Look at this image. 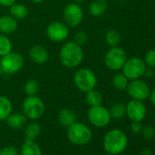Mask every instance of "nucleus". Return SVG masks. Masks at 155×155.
<instances>
[{
	"mask_svg": "<svg viewBox=\"0 0 155 155\" xmlns=\"http://www.w3.org/2000/svg\"><path fill=\"white\" fill-rule=\"evenodd\" d=\"M59 61L62 66L67 68H74L80 66L84 58V51L82 46L76 42L68 41L60 48Z\"/></svg>",
	"mask_w": 155,
	"mask_h": 155,
	"instance_id": "f257e3e1",
	"label": "nucleus"
},
{
	"mask_svg": "<svg viewBox=\"0 0 155 155\" xmlns=\"http://www.w3.org/2000/svg\"><path fill=\"white\" fill-rule=\"evenodd\" d=\"M128 146V137L120 129L109 130L103 138V148L109 154H120Z\"/></svg>",
	"mask_w": 155,
	"mask_h": 155,
	"instance_id": "f03ea898",
	"label": "nucleus"
},
{
	"mask_svg": "<svg viewBox=\"0 0 155 155\" xmlns=\"http://www.w3.org/2000/svg\"><path fill=\"white\" fill-rule=\"evenodd\" d=\"M67 137L72 144L77 146H84L91 140L92 131L85 123L76 121L68 127Z\"/></svg>",
	"mask_w": 155,
	"mask_h": 155,
	"instance_id": "7ed1b4c3",
	"label": "nucleus"
},
{
	"mask_svg": "<svg viewBox=\"0 0 155 155\" xmlns=\"http://www.w3.org/2000/svg\"><path fill=\"white\" fill-rule=\"evenodd\" d=\"M73 81L78 90L86 93L96 88L98 79L94 71L91 69L88 68H80L76 70L73 76Z\"/></svg>",
	"mask_w": 155,
	"mask_h": 155,
	"instance_id": "20e7f679",
	"label": "nucleus"
},
{
	"mask_svg": "<svg viewBox=\"0 0 155 155\" xmlns=\"http://www.w3.org/2000/svg\"><path fill=\"white\" fill-rule=\"evenodd\" d=\"M45 110L46 107L44 101L37 95L28 96L22 103V111L28 120H39L44 115Z\"/></svg>",
	"mask_w": 155,
	"mask_h": 155,
	"instance_id": "39448f33",
	"label": "nucleus"
},
{
	"mask_svg": "<svg viewBox=\"0 0 155 155\" xmlns=\"http://www.w3.org/2000/svg\"><path fill=\"white\" fill-rule=\"evenodd\" d=\"M127 54L125 50L119 47H111L104 57V63L106 67L112 71H119L122 68L127 60Z\"/></svg>",
	"mask_w": 155,
	"mask_h": 155,
	"instance_id": "423d86ee",
	"label": "nucleus"
},
{
	"mask_svg": "<svg viewBox=\"0 0 155 155\" xmlns=\"http://www.w3.org/2000/svg\"><path fill=\"white\" fill-rule=\"evenodd\" d=\"M24 62L23 56L13 50L1 57L0 59V65H1L3 73L8 75H13L20 71L24 66Z\"/></svg>",
	"mask_w": 155,
	"mask_h": 155,
	"instance_id": "0eeeda50",
	"label": "nucleus"
},
{
	"mask_svg": "<svg viewBox=\"0 0 155 155\" xmlns=\"http://www.w3.org/2000/svg\"><path fill=\"white\" fill-rule=\"evenodd\" d=\"M84 18V12L80 4L68 3L63 9V22L68 28L80 26Z\"/></svg>",
	"mask_w": 155,
	"mask_h": 155,
	"instance_id": "6e6552de",
	"label": "nucleus"
},
{
	"mask_svg": "<svg viewBox=\"0 0 155 155\" xmlns=\"http://www.w3.org/2000/svg\"><path fill=\"white\" fill-rule=\"evenodd\" d=\"M146 68L147 67L142 58L138 57H132L127 58L121 70L122 73L129 79V81H132L140 79L142 76H144Z\"/></svg>",
	"mask_w": 155,
	"mask_h": 155,
	"instance_id": "1a4fd4ad",
	"label": "nucleus"
},
{
	"mask_svg": "<svg viewBox=\"0 0 155 155\" xmlns=\"http://www.w3.org/2000/svg\"><path fill=\"white\" fill-rule=\"evenodd\" d=\"M87 118L89 121L97 128H104L108 126L111 120L109 109L102 105L90 107L87 112Z\"/></svg>",
	"mask_w": 155,
	"mask_h": 155,
	"instance_id": "9d476101",
	"label": "nucleus"
},
{
	"mask_svg": "<svg viewBox=\"0 0 155 155\" xmlns=\"http://www.w3.org/2000/svg\"><path fill=\"white\" fill-rule=\"evenodd\" d=\"M126 91L132 100H137L140 101H144L149 99L150 93L149 85L140 79L130 81Z\"/></svg>",
	"mask_w": 155,
	"mask_h": 155,
	"instance_id": "9b49d317",
	"label": "nucleus"
},
{
	"mask_svg": "<svg viewBox=\"0 0 155 155\" xmlns=\"http://www.w3.org/2000/svg\"><path fill=\"white\" fill-rule=\"evenodd\" d=\"M47 37L49 40L59 43L65 41L69 35V28L61 21H54L48 24L46 29Z\"/></svg>",
	"mask_w": 155,
	"mask_h": 155,
	"instance_id": "f8f14e48",
	"label": "nucleus"
},
{
	"mask_svg": "<svg viewBox=\"0 0 155 155\" xmlns=\"http://www.w3.org/2000/svg\"><path fill=\"white\" fill-rule=\"evenodd\" d=\"M147 113V109L143 101L132 100L126 104V115L132 121H141L144 120Z\"/></svg>",
	"mask_w": 155,
	"mask_h": 155,
	"instance_id": "ddd939ff",
	"label": "nucleus"
},
{
	"mask_svg": "<svg viewBox=\"0 0 155 155\" xmlns=\"http://www.w3.org/2000/svg\"><path fill=\"white\" fill-rule=\"evenodd\" d=\"M29 58L30 59L38 65H42L48 62L49 58V54L48 49L41 45H35L29 49Z\"/></svg>",
	"mask_w": 155,
	"mask_h": 155,
	"instance_id": "4468645a",
	"label": "nucleus"
},
{
	"mask_svg": "<svg viewBox=\"0 0 155 155\" xmlns=\"http://www.w3.org/2000/svg\"><path fill=\"white\" fill-rule=\"evenodd\" d=\"M18 27V20L12 16L4 15L0 17V33L4 35H11L17 31Z\"/></svg>",
	"mask_w": 155,
	"mask_h": 155,
	"instance_id": "2eb2a0df",
	"label": "nucleus"
},
{
	"mask_svg": "<svg viewBox=\"0 0 155 155\" xmlns=\"http://www.w3.org/2000/svg\"><path fill=\"white\" fill-rule=\"evenodd\" d=\"M7 124L13 130L24 129L28 123V118L20 112H11V114L6 120Z\"/></svg>",
	"mask_w": 155,
	"mask_h": 155,
	"instance_id": "dca6fc26",
	"label": "nucleus"
},
{
	"mask_svg": "<svg viewBox=\"0 0 155 155\" xmlns=\"http://www.w3.org/2000/svg\"><path fill=\"white\" fill-rule=\"evenodd\" d=\"M107 0H92L89 5V13L94 18H99L107 11Z\"/></svg>",
	"mask_w": 155,
	"mask_h": 155,
	"instance_id": "f3484780",
	"label": "nucleus"
},
{
	"mask_svg": "<svg viewBox=\"0 0 155 155\" xmlns=\"http://www.w3.org/2000/svg\"><path fill=\"white\" fill-rule=\"evenodd\" d=\"M58 121L65 127H68L74 122L77 121V115L76 113L68 108H63L61 109L58 113Z\"/></svg>",
	"mask_w": 155,
	"mask_h": 155,
	"instance_id": "a211bd4d",
	"label": "nucleus"
},
{
	"mask_svg": "<svg viewBox=\"0 0 155 155\" xmlns=\"http://www.w3.org/2000/svg\"><path fill=\"white\" fill-rule=\"evenodd\" d=\"M9 13L17 20H23L28 16V8L26 5L21 3H14L9 7Z\"/></svg>",
	"mask_w": 155,
	"mask_h": 155,
	"instance_id": "6ab92c4d",
	"label": "nucleus"
},
{
	"mask_svg": "<svg viewBox=\"0 0 155 155\" xmlns=\"http://www.w3.org/2000/svg\"><path fill=\"white\" fill-rule=\"evenodd\" d=\"M13 110L11 101L4 96L0 95V120H6Z\"/></svg>",
	"mask_w": 155,
	"mask_h": 155,
	"instance_id": "aec40b11",
	"label": "nucleus"
},
{
	"mask_svg": "<svg viewBox=\"0 0 155 155\" xmlns=\"http://www.w3.org/2000/svg\"><path fill=\"white\" fill-rule=\"evenodd\" d=\"M25 140H35L41 132L40 125L36 121H31L27 123L25 126Z\"/></svg>",
	"mask_w": 155,
	"mask_h": 155,
	"instance_id": "412c9836",
	"label": "nucleus"
},
{
	"mask_svg": "<svg viewBox=\"0 0 155 155\" xmlns=\"http://www.w3.org/2000/svg\"><path fill=\"white\" fill-rule=\"evenodd\" d=\"M21 155H42V150L35 140H25V142L21 146Z\"/></svg>",
	"mask_w": 155,
	"mask_h": 155,
	"instance_id": "4be33fe9",
	"label": "nucleus"
},
{
	"mask_svg": "<svg viewBox=\"0 0 155 155\" xmlns=\"http://www.w3.org/2000/svg\"><path fill=\"white\" fill-rule=\"evenodd\" d=\"M129 81H130L129 79L122 72H117L116 74H114L111 80L112 86L114 87V89L120 91H126Z\"/></svg>",
	"mask_w": 155,
	"mask_h": 155,
	"instance_id": "5701e85b",
	"label": "nucleus"
},
{
	"mask_svg": "<svg viewBox=\"0 0 155 155\" xmlns=\"http://www.w3.org/2000/svg\"><path fill=\"white\" fill-rule=\"evenodd\" d=\"M85 100L88 105H90V107L102 105V101H103L102 95L101 94V92L96 91L95 89L86 92Z\"/></svg>",
	"mask_w": 155,
	"mask_h": 155,
	"instance_id": "b1692460",
	"label": "nucleus"
},
{
	"mask_svg": "<svg viewBox=\"0 0 155 155\" xmlns=\"http://www.w3.org/2000/svg\"><path fill=\"white\" fill-rule=\"evenodd\" d=\"M109 111L111 119H121L126 115V105L122 102H116L110 107Z\"/></svg>",
	"mask_w": 155,
	"mask_h": 155,
	"instance_id": "393cba45",
	"label": "nucleus"
},
{
	"mask_svg": "<svg viewBox=\"0 0 155 155\" xmlns=\"http://www.w3.org/2000/svg\"><path fill=\"white\" fill-rule=\"evenodd\" d=\"M120 40H121L120 34L115 29H109L105 34V41L110 48L119 46Z\"/></svg>",
	"mask_w": 155,
	"mask_h": 155,
	"instance_id": "a878e982",
	"label": "nucleus"
},
{
	"mask_svg": "<svg viewBox=\"0 0 155 155\" xmlns=\"http://www.w3.org/2000/svg\"><path fill=\"white\" fill-rule=\"evenodd\" d=\"M13 44L10 38L2 33H0V57H3L6 54L12 51Z\"/></svg>",
	"mask_w": 155,
	"mask_h": 155,
	"instance_id": "bb28decb",
	"label": "nucleus"
},
{
	"mask_svg": "<svg viewBox=\"0 0 155 155\" xmlns=\"http://www.w3.org/2000/svg\"><path fill=\"white\" fill-rule=\"evenodd\" d=\"M24 91L25 93L28 96H32V95H37L38 92L39 91V83L37 80L35 79H30L28 80L24 85Z\"/></svg>",
	"mask_w": 155,
	"mask_h": 155,
	"instance_id": "cd10ccee",
	"label": "nucleus"
},
{
	"mask_svg": "<svg viewBox=\"0 0 155 155\" xmlns=\"http://www.w3.org/2000/svg\"><path fill=\"white\" fill-rule=\"evenodd\" d=\"M146 67L148 68H155V49H150L149 50L143 59Z\"/></svg>",
	"mask_w": 155,
	"mask_h": 155,
	"instance_id": "c85d7f7f",
	"label": "nucleus"
},
{
	"mask_svg": "<svg viewBox=\"0 0 155 155\" xmlns=\"http://www.w3.org/2000/svg\"><path fill=\"white\" fill-rule=\"evenodd\" d=\"M73 41L76 42L77 44L81 45V46H83L88 41V34L83 30L78 31L74 36V40Z\"/></svg>",
	"mask_w": 155,
	"mask_h": 155,
	"instance_id": "c756f323",
	"label": "nucleus"
},
{
	"mask_svg": "<svg viewBox=\"0 0 155 155\" xmlns=\"http://www.w3.org/2000/svg\"><path fill=\"white\" fill-rule=\"evenodd\" d=\"M0 155H18V150L14 146H5L0 148Z\"/></svg>",
	"mask_w": 155,
	"mask_h": 155,
	"instance_id": "7c9ffc66",
	"label": "nucleus"
},
{
	"mask_svg": "<svg viewBox=\"0 0 155 155\" xmlns=\"http://www.w3.org/2000/svg\"><path fill=\"white\" fill-rule=\"evenodd\" d=\"M141 132H142L144 138H146V139H152L155 136V128L152 127V126L147 125V126L142 128Z\"/></svg>",
	"mask_w": 155,
	"mask_h": 155,
	"instance_id": "2f4dec72",
	"label": "nucleus"
},
{
	"mask_svg": "<svg viewBox=\"0 0 155 155\" xmlns=\"http://www.w3.org/2000/svg\"><path fill=\"white\" fill-rule=\"evenodd\" d=\"M142 124L140 121H136V120H132L131 123H130V130L135 133V134H138L140 132H141L142 130Z\"/></svg>",
	"mask_w": 155,
	"mask_h": 155,
	"instance_id": "473e14b6",
	"label": "nucleus"
},
{
	"mask_svg": "<svg viewBox=\"0 0 155 155\" xmlns=\"http://www.w3.org/2000/svg\"><path fill=\"white\" fill-rule=\"evenodd\" d=\"M16 2L17 0H0V6L4 8H9Z\"/></svg>",
	"mask_w": 155,
	"mask_h": 155,
	"instance_id": "72a5a7b5",
	"label": "nucleus"
},
{
	"mask_svg": "<svg viewBox=\"0 0 155 155\" xmlns=\"http://www.w3.org/2000/svg\"><path fill=\"white\" fill-rule=\"evenodd\" d=\"M144 76L147 77V78H151V77H154V70L152 68H146L145 69V72H144Z\"/></svg>",
	"mask_w": 155,
	"mask_h": 155,
	"instance_id": "f704fd0d",
	"label": "nucleus"
},
{
	"mask_svg": "<svg viewBox=\"0 0 155 155\" xmlns=\"http://www.w3.org/2000/svg\"><path fill=\"white\" fill-rule=\"evenodd\" d=\"M149 99L150 101V103L153 105V107H155V88L150 91V96H149Z\"/></svg>",
	"mask_w": 155,
	"mask_h": 155,
	"instance_id": "c9c22d12",
	"label": "nucleus"
},
{
	"mask_svg": "<svg viewBox=\"0 0 155 155\" xmlns=\"http://www.w3.org/2000/svg\"><path fill=\"white\" fill-rule=\"evenodd\" d=\"M140 155H152V152L150 150V149L149 148H144L140 150Z\"/></svg>",
	"mask_w": 155,
	"mask_h": 155,
	"instance_id": "e433bc0d",
	"label": "nucleus"
},
{
	"mask_svg": "<svg viewBox=\"0 0 155 155\" xmlns=\"http://www.w3.org/2000/svg\"><path fill=\"white\" fill-rule=\"evenodd\" d=\"M31 1L35 4H41L45 1V0H31Z\"/></svg>",
	"mask_w": 155,
	"mask_h": 155,
	"instance_id": "4c0bfd02",
	"label": "nucleus"
},
{
	"mask_svg": "<svg viewBox=\"0 0 155 155\" xmlns=\"http://www.w3.org/2000/svg\"><path fill=\"white\" fill-rule=\"evenodd\" d=\"M73 1H74L75 3H77V4H82V3H84L85 1H87V0H73Z\"/></svg>",
	"mask_w": 155,
	"mask_h": 155,
	"instance_id": "58836bf2",
	"label": "nucleus"
},
{
	"mask_svg": "<svg viewBox=\"0 0 155 155\" xmlns=\"http://www.w3.org/2000/svg\"><path fill=\"white\" fill-rule=\"evenodd\" d=\"M4 73H3V70H2V68H1V65H0V76H2Z\"/></svg>",
	"mask_w": 155,
	"mask_h": 155,
	"instance_id": "ea45409f",
	"label": "nucleus"
},
{
	"mask_svg": "<svg viewBox=\"0 0 155 155\" xmlns=\"http://www.w3.org/2000/svg\"><path fill=\"white\" fill-rule=\"evenodd\" d=\"M91 155H101V154H97V153H94V154H91Z\"/></svg>",
	"mask_w": 155,
	"mask_h": 155,
	"instance_id": "a19ab883",
	"label": "nucleus"
},
{
	"mask_svg": "<svg viewBox=\"0 0 155 155\" xmlns=\"http://www.w3.org/2000/svg\"><path fill=\"white\" fill-rule=\"evenodd\" d=\"M154 83H155V75H154Z\"/></svg>",
	"mask_w": 155,
	"mask_h": 155,
	"instance_id": "79ce46f5",
	"label": "nucleus"
},
{
	"mask_svg": "<svg viewBox=\"0 0 155 155\" xmlns=\"http://www.w3.org/2000/svg\"><path fill=\"white\" fill-rule=\"evenodd\" d=\"M109 155H117V154H109Z\"/></svg>",
	"mask_w": 155,
	"mask_h": 155,
	"instance_id": "37998d69",
	"label": "nucleus"
},
{
	"mask_svg": "<svg viewBox=\"0 0 155 155\" xmlns=\"http://www.w3.org/2000/svg\"><path fill=\"white\" fill-rule=\"evenodd\" d=\"M0 147H1V141H0Z\"/></svg>",
	"mask_w": 155,
	"mask_h": 155,
	"instance_id": "c03bdc74",
	"label": "nucleus"
}]
</instances>
